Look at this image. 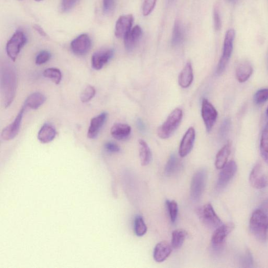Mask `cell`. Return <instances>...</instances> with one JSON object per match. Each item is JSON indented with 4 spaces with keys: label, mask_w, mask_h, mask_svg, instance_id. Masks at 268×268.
Returning a JSON list of instances; mask_svg holds the SVG:
<instances>
[{
    "label": "cell",
    "mask_w": 268,
    "mask_h": 268,
    "mask_svg": "<svg viewBox=\"0 0 268 268\" xmlns=\"http://www.w3.org/2000/svg\"><path fill=\"white\" fill-rule=\"evenodd\" d=\"M1 85L3 102L5 108L14 101L17 87L16 72L14 67L4 64L1 68Z\"/></svg>",
    "instance_id": "obj_1"
},
{
    "label": "cell",
    "mask_w": 268,
    "mask_h": 268,
    "mask_svg": "<svg viewBox=\"0 0 268 268\" xmlns=\"http://www.w3.org/2000/svg\"><path fill=\"white\" fill-rule=\"evenodd\" d=\"M250 230L257 240L265 242L268 239V216L260 209L252 214L250 223Z\"/></svg>",
    "instance_id": "obj_2"
},
{
    "label": "cell",
    "mask_w": 268,
    "mask_h": 268,
    "mask_svg": "<svg viewBox=\"0 0 268 268\" xmlns=\"http://www.w3.org/2000/svg\"><path fill=\"white\" fill-rule=\"evenodd\" d=\"M182 117L183 112L179 108L171 112L166 121L159 127L157 131L159 137L165 139L172 136L181 123Z\"/></svg>",
    "instance_id": "obj_3"
},
{
    "label": "cell",
    "mask_w": 268,
    "mask_h": 268,
    "mask_svg": "<svg viewBox=\"0 0 268 268\" xmlns=\"http://www.w3.org/2000/svg\"><path fill=\"white\" fill-rule=\"evenodd\" d=\"M235 38V30L234 29L228 30L225 36L223 53L217 69L218 75L222 74L228 65L233 53Z\"/></svg>",
    "instance_id": "obj_4"
},
{
    "label": "cell",
    "mask_w": 268,
    "mask_h": 268,
    "mask_svg": "<svg viewBox=\"0 0 268 268\" xmlns=\"http://www.w3.org/2000/svg\"><path fill=\"white\" fill-rule=\"evenodd\" d=\"M208 179L207 170L205 169L199 170L193 176L190 186L191 199L198 202L201 198L205 191Z\"/></svg>",
    "instance_id": "obj_5"
},
{
    "label": "cell",
    "mask_w": 268,
    "mask_h": 268,
    "mask_svg": "<svg viewBox=\"0 0 268 268\" xmlns=\"http://www.w3.org/2000/svg\"><path fill=\"white\" fill-rule=\"evenodd\" d=\"M27 41L24 32L17 30L11 38L7 41L6 51L7 56L12 61H15L21 49L25 45Z\"/></svg>",
    "instance_id": "obj_6"
},
{
    "label": "cell",
    "mask_w": 268,
    "mask_h": 268,
    "mask_svg": "<svg viewBox=\"0 0 268 268\" xmlns=\"http://www.w3.org/2000/svg\"><path fill=\"white\" fill-rule=\"evenodd\" d=\"M201 113L207 131L209 133L217 121L218 113L214 106L205 98L202 100Z\"/></svg>",
    "instance_id": "obj_7"
},
{
    "label": "cell",
    "mask_w": 268,
    "mask_h": 268,
    "mask_svg": "<svg viewBox=\"0 0 268 268\" xmlns=\"http://www.w3.org/2000/svg\"><path fill=\"white\" fill-rule=\"evenodd\" d=\"M250 181L253 187L257 189H262L268 186V174L261 164H257L253 168L250 176Z\"/></svg>",
    "instance_id": "obj_8"
},
{
    "label": "cell",
    "mask_w": 268,
    "mask_h": 268,
    "mask_svg": "<svg viewBox=\"0 0 268 268\" xmlns=\"http://www.w3.org/2000/svg\"><path fill=\"white\" fill-rule=\"evenodd\" d=\"M199 214L203 222L210 228L217 229L222 225L221 220L210 203L204 206L200 210Z\"/></svg>",
    "instance_id": "obj_9"
},
{
    "label": "cell",
    "mask_w": 268,
    "mask_h": 268,
    "mask_svg": "<svg viewBox=\"0 0 268 268\" xmlns=\"http://www.w3.org/2000/svg\"><path fill=\"white\" fill-rule=\"evenodd\" d=\"M238 171V165L234 161L232 160L228 163L222 169L217 182V188L221 190L226 187L233 178Z\"/></svg>",
    "instance_id": "obj_10"
},
{
    "label": "cell",
    "mask_w": 268,
    "mask_h": 268,
    "mask_svg": "<svg viewBox=\"0 0 268 268\" xmlns=\"http://www.w3.org/2000/svg\"><path fill=\"white\" fill-rule=\"evenodd\" d=\"M92 46V41L88 34H82L71 42L70 47L75 55L84 56L90 50Z\"/></svg>",
    "instance_id": "obj_11"
},
{
    "label": "cell",
    "mask_w": 268,
    "mask_h": 268,
    "mask_svg": "<svg viewBox=\"0 0 268 268\" xmlns=\"http://www.w3.org/2000/svg\"><path fill=\"white\" fill-rule=\"evenodd\" d=\"M25 108L26 107L25 106H23V108L20 109L14 121L4 128L1 134V137L3 140H12V139H14L17 135L20 130L21 123H22Z\"/></svg>",
    "instance_id": "obj_12"
},
{
    "label": "cell",
    "mask_w": 268,
    "mask_h": 268,
    "mask_svg": "<svg viewBox=\"0 0 268 268\" xmlns=\"http://www.w3.org/2000/svg\"><path fill=\"white\" fill-rule=\"evenodd\" d=\"M196 139V131L194 127H190L182 138L179 150V156L184 158L188 156L194 147Z\"/></svg>",
    "instance_id": "obj_13"
},
{
    "label": "cell",
    "mask_w": 268,
    "mask_h": 268,
    "mask_svg": "<svg viewBox=\"0 0 268 268\" xmlns=\"http://www.w3.org/2000/svg\"><path fill=\"white\" fill-rule=\"evenodd\" d=\"M114 51L107 49L95 52L91 58L92 67L96 70H100L113 58Z\"/></svg>",
    "instance_id": "obj_14"
},
{
    "label": "cell",
    "mask_w": 268,
    "mask_h": 268,
    "mask_svg": "<svg viewBox=\"0 0 268 268\" xmlns=\"http://www.w3.org/2000/svg\"><path fill=\"white\" fill-rule=\"evenodd\" d=\"M134 17L132 14L121 16L117 19L115 28V35L118 38H124L132 28Z\"/></svg>",
    "instance_id": "obj_15"
},
{
    "label": "cell",
    "mask_w": 268,
    "mask_h": 268,
    "mask_svg": "<svg viewBox=\"0 0 268 268\" xmlns=\"http://www.w3.org/2000/svg\"><path fill=\"white\" fill-rule=\"evenodd\" d=\"M234 229L235 224L233 223L221 225L213 234L211 240L213 246L215 248L221 246Z\"/></svg>",
    "instance_id": "obj_16"
},
{
    "label": "cell",
    "mask_w": 268,
    "mask_h": 268,
    "mask_svg": "<svg viewBox=\"0 0 268 268\" xmlns=\"http://www.w3.org/2000/svg\"><path fill=\"white\" fill-rule=\"evenodd\" d=\"M173 247L166 242L158 243L154 250V259L158 263H162L167 260L173 251Z\"/></svg>",
    "instance_id": "obj_17"
},
{
    "label": "cell",
    "mask_w": 268,
    "mask_h": 268,
    "mask_svg": "<svg viewBox=\"0 0 268 268\" xmlns=\"http://www.w3.org/2000/svg\"><path fill=\"white\" fill-rule=\"evenodd\" d=\"M143 35L141 26L136 25L128 32L124 38V45L128 51H132L136 46Z\"/></svg>",
    "instance_id": "obj_18"
},
{
    "label": "cell",
    "mask_w": 268,
    "mask_h": 268,
    "mask_svg": "<svg viewBox=\"0 0 268 268\" xmlns=\"http://www.w3.org/2000/svg\"><path fill=\"white\" fill-rule=\"evenodd\" d=\"M108 113L103 112L91 119L88 131V137L90 139H94L98 136L99 133L105 124Z\"/></svg>",
    "instance_id": "obj_19"
},
{
    "label": "cell",
    "mask_w": 268,
    "mask_h": 268,
    "mask_svg": "<svg viewBox=\"0 0 268 268\" xmlns=\"http://www.w3.org/2000/svg\"><path fill=\"white\" fill-rule=\"evenodd\" d=\"M253 72V68L250 62L244 60L240 62L236 70V76L241 83L248 81Z\"/></svg>",
    "instance_id": "obj_20"
},
{
    "label": "cell",
    "mask_w": 268,
    "mask_h": 268,
    "mask_svg": "<svg viewBox=\"0 0 268 268\" xmlns=\"http://www.w3.org/2000/svg\"><path fill=\"white\" fill-rule=\"evenodd\" d=\"M194 78L192 64L190 61H188L180 73L178 79L180 86L183 88L189 87L194 80Z\"/></svg>",
    "instance_id": "obj_21"
},
{
    "label": "cell",
    "mask_w": 268,
    "mask_h": 268,
    "mask_svg": "<svg viewBox=\"0 0 268 268\" xmlns=\"http://www.w3.org/2000/svg\"><path fill=\"white\" fill-rule=\"evenodd\" d=\"M56 134L55 127L51 124L46 123L41 127L38 134V139L41 143L47 144L55 138Z\"/></svg>",
    "instance_id": "obj_22"
},
{
    "label": "cell",
    "mask_w": 268,
    "mask_h": 268,
    "mask_svg": "<svg viewBox=\"0 0 268 268\" xmlns=\"http://www.w3.org/2000/svg\"><path fill=\"white\" fill-rule=\"evenodd\" d=\"M130 126L123 123H116L113 125L111 129V134L117 140H124L131 133Z\"/></svg>",
    "instance_id": "obj_23"
},
{
    "label": "cell",
    "mask_w": 268,
    "mask_h": 268,
    "mask_svg": "<svg viewBox=\"0 0 268 268\" xmlns=\"http://www.w3.org/2000/svg\"><path fill=\"white\" fill-rule=\"evenodd\" d=\"M139 158L143 166H146L151 163L152 160V153L147 143L140 139L138 142Z\"/></svg>",
    "instance_id": "obj_24"
},
{
    "label": "cell",
    "mask_w": 268,
    "mask_h": 268,
    "mask_svg": "<svg viewBox=\"0 0 268 268\" xmlns=\"http://www.w3.org/2000/svg\"><path fill=\"white\" fill-rule=\"evenodd\" d=\"M46 101L45 96L39 93L35 92L29 95L25 101L24 106L27 108L36 110L44 103Z\"/></svg>",
    "instance_id": "obj_25"
},
{
    "label": "cell",
    "mask_w": 268,
    "mask_h": 268,
    "mask_svg": "<svg viewBox=\"0 0 268 268\" xmlns=\"http://www.w3.org/2000/svg\"><path fill=\"white\" fill-rule=\"evenodd\" d=\"M231 143H228L223 146L217 154L215 165L218 169H223L228 164L231 154Z\"/></svg>",
    "instance_id": "obj_26"
},
{
    "label": "cell",
    "mask_w": 268,
    "mask_h": 268,
    "mask_svg": "<svg viewBox=\"0 0 268 268\" xmlns=\"http://www.w3.org/2000/svg\"><path fill=\"white\" fill-rule=\"evenodd\" d=\"M185 39V30L180 21H175L172 35L171 43L174 46H178L182 43Z\"/></svg>",
    "instance_id": "obj_27"
},
{
    "label": "cell",
    "mask_w": 268,
    "mask_h": 268,
    "mask_svg": "<svg viewBox=\"0 0 268 268\" xmlns=\"http://www.w3.org/2000/svg\"><path fill=\"white\" fill-rule=\"evenodd\" d=\"M181 168V163L179 159L175 154L169 157L166 165L165 172L166 176H172L178 172Z\"/></svg>",
    "instance_id": "obj_28"
},
{
    "label": "cell",
    "mask_w": 268,
    "mask_h": 268,
    "mask_svg": "<svg viewBox=\"0 0 268 268\" xmlns=\"http://www.w3.org/2000/svg\"><path fill=\"white\" fill-rule=\"evenodd\" d=\"M187 232L182 229L175 230L172 233L171 246L175 250L179 249L183 245L187 238Z\"/></svg>",
    "instance_id": "obj_29"
},
{
    "label": "cell",
    "mask_w": 268,
    "mask_h": 268,
    "mask_svg": "<svg viewBox=\"0 0 268 268\" xmlns=\"http://www.w3.org/2000/svg\"><path fill=\"white\" fill-rule=\"evenodd\" d=\"M260 150L262 158L268 164V127H267L262 134Z\"/></svg>",
    "instance_id": "obj_30"
},
{
    "label": "cell",
    "mask_w": 268,
    "mask_h": 268,
    "mask_svg": "<svg viewBox=\"0 0 268 268\" xmlns=\"http://www.w3.org/2000/svg\"><path fill=\"white\" fill-rule=\"evenodd\" d=\"M44 76L50 79L53 83L59 84L62 80V74L59 69L56 68H49L43 72Z\"/></svg>",
    "instance_id": "obj_31"
},
{
    "label": "cell",
    "mask_w": 268,
    "mask_h": 268,
    "mask_svg": "<svg viewBox=\"0 0 268 268\" xmlns=\"http://www.w3.org/2000/svg\"><path fill=\"white\" fill-rule=\"evenodd\" d=\"M134 231L138 237H143L147 233V225L144 219L141 216H137L135 219Z\"/></svg>",
    "instance_id": "obj_32"
},
{
    "label": "cell",
    "mask_w": 268,
    "mask_h": 268,
    "mask_svg": "<svg viewBox=\"0 0 268 268\" xmlns=\"http://www.w3.org/2000/svg\"><path fill=\"white\" fill-rule=\"evenodd\" d=\"M166 205L171 221L174 223L177 221L178 215V203L174 200H167Z\"/></svg>",
    "instance_id": "obj_33"
},
{
    "label": "cell",
    "mask_w": 268,
    "mask_h": 268,
    "mask_svg": "<svg viewBox=\"0 0 268 268\" xmlns=\"http://www.w3.org/2000/svg\"><path fill=\"white\" fill-rule=\"evenodd\" d=\"M96 93L95 88L91 85H88L80 95V100L83 103H87L91 101Z\"/></svg>",
    "instance_id": "obj_34"
},
{
    "label": "cell",
    "mask_w": 268,
    "mask_h": 268,
    "mask_svg": "<svg viewBox=\"0 0 268 268\" xmlns=\"http://www.w3.org/2000/svg\"><path fill=\"white\" fill-rule=\"evenodd\" d=\"M254 102L256 104L261 105L268 100V89L259 90L255 93L254 97Z\"/></svg>",
    "instance_id": "obj_35"
},
{
    "label": "cell",
    "mask_w": 268,
    "mask_h": 268,
    "mask_svg": "<svg viewBox=\"0 0 268 268\" xmlns=\"http://www.w3.org/2000/svg\"><path fill=\"white\" fill-rule=\"evenodd\" d=\"M157 2V0H145L143 5V14L148 16L153 12Z\"/></svg>",
    "instance_id": "obj_36"
},
{
    "label": "cell",
    "mask_w": 268,
    "mask_h": 268,
    "mask_svg": "<svg viewBox=\"0 0 268 268\" xmlns=\"http://www.w3.org/2000/svg\"><path fill=\"white\" fill-rule=\"evenodd\" d=\"M213 20L214 28L217 31L220 30L222 27V20L218 5H216L213 9Z\"/></svg>",
    "instance_id": "obj_37"
},
{
    "label": "cell",
    "mask_w": 268,
    "mask_h": 268,
    "mask_svg": "<svg viewBox=\"0 0 268 268\" xmlns=\"http://www.w3.org/2000/svg\"><path fill=\"white\" fill-rule=\"evenodd\" d=\"M51 58L49 52L46 50L40 51L38 53L35 59V63L37 65H41L46 63Z\"/></svg>",
    "instance_id": "obj_38"
},
{
    "label": "cell",
    "mask_w": 268,
    "mask_h": 268,
    "mask_svg": "<svg viewBox=\"0 0 268 268\" xmlns=\"http://www.w3.org/2000/svg\"><path fill=\"white\" fill-rule=\"evenodd\" d=\"M230 126L231 121L229 119H226L224 120L220 129L219 133L221 138H224L227 136L230 130Z\"/></svg>",
    "instance_id": "obj_39"
},
{
    "label": "cell",
    "mask_w": 268,
    "mask_h": 268,
    "mask_svg": "<svg viewBox=\"0 0 268 268\" xmlns=\"http://www.w3.org/2000/svg\"><path fill=\"white\" fill-rule=\"evenodd\" d=\"M115 0H103V9L105 14H109L113 12L115 8Z\"/></svg>",
    "instance_id": "obj_40"
},
{
    "label": "cell",
    "mask_w": 268,
    "mask_h": 268,
    "mask_svg": "<svg viewBox=\"0 0 268 268\" xmlns=\"http://www.w3.org/2000/svg\"><path fill=\"white\" fill-rule=\"evenodd\" d=\"M78 0H62L61 9L62 12L69 11L76 4Z\"/></svg>",
    "instance_id": "obj_41"
},
{
    "label": "cell",
    "mask_w": 268,
    "mask_h": 268,
    "mask_svg": "<svg viewBox=\"0 0 268 268\" xmlns=\"http://www.w3.org/2000/svg\"><path fill=\"white\" fill-rule=\"evenodd\" d=\"M243 264L245 265V267H253V259L252 254L250 251L247 252L242 259Z\"/></svg>",
    "instance_id": "obj_42"
},
{
    "label": "cell",
    "mask_w": 268,
    "mask_h": 268,
    "mask_svg": "<svg viewBox=\"0 0 268 268\" xmlns=\"http://www.w3.org/2000/svg\"><path fill=\"white\" fill-rule=\"evenodd\" d=\"M105 148L107 151L110 153H118L120 151L119 146L112 142L107 143L105 145Z\"/></svg>",
    "instance_id": "obj_43"
},
{
    "label": "cell",
    "mask_w": 268,
    "mask_h": 268,
    "mask_svg": "<svg viewBox=\"0 0 268 268\" xmlns=\"http://www.w3.org/2000/svg\"><path fill=\"white\" fill-rule=\"evenodd\" d=\"M34 28L35 30L42 37H47V35L45 33V31L40 26L38 25H34Z\"/></svg>",
    "instance_id": "obj_44"
},
{
    "label": "cell",
    "mask_w": 268,
    "mask_h": 268,
    "mask_svg": "<svg viewBox=\"0 0 268 268\" xmlns=\"http://www.w3.org/2000/svg\"><path fill=\"white\" fill-rule=\"evenodd\" d=\"M260 209L264 212L268 216V199L265 200L263 203Z\"/></svg>",
    "instance_id": "obj_45"
},
{
    "label": "cell",
    "mask_w": 268,
    "mask_h": 268,
    "mask_svg": "<svg viewBox=\"0 0 268 268\" xmlns=\"http://www.w3.org/2000/svg\"><path fill=\"white\" fill-rule=\"evenodd\" d=\"M137 124H138L139 129H140L141 131H143L145 129L144 124L141 120L139 119L137 121Z\"/></svg>",
    "instance_id": "obj_46"
},
{
    "label": "cell",
    "mask_w": 268,
    "mask_h": 268,
    "mask_svg": "<svg viewBox=\"0 0 268 268\" xmlns=\"http://www.w3.org/2000/svg\"><path fill=\"white\" fill-rule=\"evenodd\" d=\"M266 116H267V124L266 127H268V107L267 110Z\"/></svg>",
    "instance_id": "obj_47"
},
{
    "label": "cell",
    "mask_w": 268,
    "mask_h": 268,
    "mask_svg": "<svg viewBox=\"0 0 268 268\" xmlns=\"http://www.w3.org/2000/svg\"><path fill=\"white\" fill-rule=\"evenodd\" d=\"M174 1V0H168L169 3H172Z\"/></svg>",
    "instance_id": "obj_48"
},
{
    "label": "cell",
    "mask_w": 268,
    "mask_h": 268,
    "mask_svg": "<svg viewBox=\"0 0 268 268\" xmlns=\"http://www.w3.org/2000/svg\"><path fill=\"white\" fill-rule=\"evenodd\" d=\"M35 1H37V2H40V1H43V0H35Z\"/></svg>",
    "instance_id": "obj_49"
},
{
    "label": "cell",
    "mask_w": 268,
    "mask_h": 268,
    "mask_svg": "<svg viewBox=\"0 0 268 268\" xmlns=\"http://www.w3.org/2000/svg\"><path fill=\"white\" fill-rule=\"evenodd\" d=\"M19 1H22V0H19Z\"/></svg>",
    "instance_id": "obj_50"
},
{
    "label": "cell",
    "mask_w": 268,
    "mask_h": 268,
    "mask_svg": "<svg viewBox=\"0 0 268 268\" xmlns=\"http://www.w3.org/2000/svg\"></svg>",
    "instance_id": "obj_51"
}]
</instances>
